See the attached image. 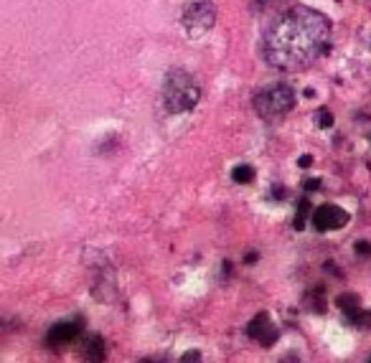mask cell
<instances>
[{"instance_id": "cell-1", "label": "cell", "mask_w": 371, "mask_h": 363, "mask_svg": "<svg viewBox=\"0 0 371 363\" xmlns=\"http://www.w3.org/2000/svg\"><path fill=\"white\" fill-rule=\"evenodd\" d=\"M331 41V21L315 8L295 6L262 36V56L280 71H300L320 58Z\"/></svg>"}, {"instance_id": "cell-2", "label": "cell", "mask_w": 371, "mask_h": 363, "mask_svg": "<svg viewBox=\"0 0 371 363\" xmlns=\"http://www.w3.org/2000/svg\"><path fill=\"white\" fill-rule=\"evenodd\" d=\"M201 99V89H198L196 79L183 69H171L163 81V104L171 115H181V112H191Z\"/></svg>"}, {"instance_id": "cell-3", "label": "cell", "mask_w": 371, "mask_h": 363, "mask_svg": "<svg viewBox=\"0 0 371 363\" xmlns=\"http://www.w3.org/2000/svg\"><path fill=\"white\" fill-rule=\"evenodd\" d=\"M295 107V92L288 84H273L255 97V112L262 120H280Z\"/></svg>"}, {"instance_id": "cell-4", "label": "cell", "mask_w": 371, "mask_h": 363, "mask_svg": "<svg viewBox=\"0 0 371 363\" xmlns=\"http://www.w3.org/2000/svg\"><path fill=\"white\" fill-rule=\"evenodd\" d=\"M181 24H183V31L191 39H201L206 36L216 24V6L211 0H193L188 3L181 16Z\"/></svg>"}, {"instance_id": "cell-5", "label": "cell", "mask_w": 371, "mask_h": 363, "mask_svg": "<svg viewBox=\"0 0 371 363\" xmlns=\"http://www.w3.org/2000/svg\"><path fill=\"white\" fill-rule=\"evenodd\" d=\"M351 221V213L346 208L336 206V203H323L315 208L313 213V226L318 231H338Z\"/></svg>"}, {"instance_id": "cell-6", "label": "cell", "mask_w": 371, "mask_h": 363, "mask_svg": "<svg viewBox=\"0 0 371 363\" xmlns=\"http://www.w3.org/2000/svg\"><path fill=\"white\" fill-rule=\"evenodd\" d=\"M247 335H250L252 340H257L260 346L270 348V346H275V343H278L280 330H278V325L270 320V315H267V312H257V315L250 320V325H247Z\"/></svg>"}, {"instance_id": "cell-7", "label": "cell", "mask_w": 371, "mask_h": 363, "mask_svg": "<svg viewBox=\"0 0 371 363\" xmlns=\"http://www.w3.org/2000/svg\"><path fill=\"white\" fill-rule=\"evenodd\" d=\"M81 333V323L79 320H64V323H56L46 335V343L51 348H61L71 340H76Z\"/></svg>"}, {"instance_id": "cell-8", "label": "cell", "mask_w": 371, "mask_h": 363, "mask_svg": "<svg viewBox=\"0 0 371 363\" xmlns=\"http://www.w3.org/2000/svg\"><path fill=\"white\" fill-rule=\"evenodd\" d=\"M84 358H89V361H102L105 358V340L102 338H89L87 346H84Z\"/></svg>"}, {"instance_id": "cell-9", "label": "cell", "mask_w": 371, "mask_h": 363, "mask_svg": "<svg viewBox=\"0 0 371 363\" xmlns=\"http://www.w3.org/2000/svg\"><path fill=\"white\" fill-rule=\"evenodd\" d=\"M232 178H234V183H252V180H255V168L252 165H237L232 170Z\"/></svg>"}, {"instance_id": "cell-10", "label": "cell", "mask_w": 371, "mask_h": 363, "mask_svg": "<svg viewBox=\"0 0 371 363\" xmlns=\"http://www.w3.org/2000/svg\"><path fill=\"white\" fill-rule=\"evenodd\" d=\"M338 307H343V312L346 310H354V307H359V295H354V292H346V295H341L338 297Z\"/></svg>"}, {"instance_id": "cell-11", "label": "cell", "mask_w": 371, "mask_h": 363, "mask_svg": "<svg viewBox=\"0 0 371 363\" xmlns=\"http://www.w3.org/2000/svg\"><path fill=\"white\" fill-rule=\"evenodd\" d=\"M308 208H310V203H308V201H300V203H298L295 229H303V219H305V216H308Z\"/></svg>"}, {"instance_id": "cell-12", "label": "cell", "mask_w": 371, "mask_h": 363, "mask_svg": "<svg viewBox=\"0 0 371 363\" xmlns=\"http://www.w3.org/2000/svg\"><path fill=\"white\" fill-rule=\"evenodd\" d=\"M318 122H320V127H331L333 125V115H331V112H320Z\"/></svg>"}, {"instance_id": "cell-13", "label": "cell", "mask_w": 371, "mask_h": 363, "mask_svg": "<svg viewBox=\"0 0 371 363\" xmlns=\"http://www.w3.org/2000/svg\"><path fill=\"white\" fill-rule=\"evenodd\" d=\"M181 361H201V351H196V348H193V351L183 353V358H181Z\"/></svg>"}, {"instance_id": "cell-14", "label": "cell", "mask_w": 371, "mask_h": 363, "mask_svg": "<svg viewBox=\"0 0 371 363\" xmlns=\"http://www.w3.org/2000/svg\"><path fill=\"white\" fill-rule=\"evenodd\" d=\"M356 254H359V257H364V254L369 257V254H371V244L359 242V244H356Z\"/></svg>"}, {"instance_id": "cell-15", "label": "cell", "mask_w": 371, "mask_h": 363, "mask_svg": "<svg viewBox=\"0 0 371 363\" xmlns=\"http://www.w3.org/2000/svg\"><path fill=\"white\" fill-rule=\"evenodd\" d=\"M318 185H320V178L305 180V190H318Z\"/></svg>"}, {"instance_id": "cell-16", "label": "cell", "mask_w": 371, "mask_h": 363, "mask_svg": "<svg viewBox=\"0 0 371 363\" xmlns=\"http://www.w3.org/2000/svg\"><path fill=\"white\" fill-rule=\"evenodd\" d=\"M244 262H247V265H252V262H257V252H250V254H247V257H244Z\"/></svg>"}, {"instance_id": "cell-17", "label": "cell", "mask_w": 371, "mask_h": 363, "mask_svg": "<svg viewBox=\"0 0 371 363\" xmlns=\"http://www.w3.org/2000/svg\"><path fill=\"white\" fill-rule=\"evenodd\" d=\"M310 163H313V158H310V155H303V158H300V168L310 165Z\"/></svg>"}]
</instances>
